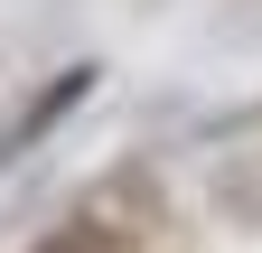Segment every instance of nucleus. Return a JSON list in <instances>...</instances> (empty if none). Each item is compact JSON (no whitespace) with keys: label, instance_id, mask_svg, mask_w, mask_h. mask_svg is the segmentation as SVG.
<instances>
[{"label":"nucleus","instance_id":"obj_1","mask_svg":"<svg viewBox=\"0 0 262 253\" xmlns=\"http://www.w3.org/2000/svg\"><path fill=\"white\" fill-rule=\"evenodd\" d=\"M141 225H150V178H113V187H94L38 253H131Z\"/></svg>","mask_w":262,"mask_h":253}]
</instances>
